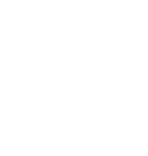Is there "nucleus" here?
<instances>
[]
</instances>
